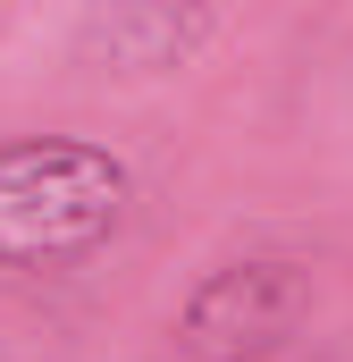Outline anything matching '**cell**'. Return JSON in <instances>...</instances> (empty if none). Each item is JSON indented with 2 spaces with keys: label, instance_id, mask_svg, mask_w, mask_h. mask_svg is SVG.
<instances>
[{
  "label": "cell",
  "instance_id": "2",
  "mask_svg": "<svg viewBox=\"0 0 353 362\" xmlns=\"http://www.w3.org/2000/svg\"><path fill=\"white\" fill-rule=\"evenodd\" d=\"M311 286L294 262L253 253V262H219L193 278V295L176 303V346L193 362H269L294 346Z\"/></svg>",
  "mask_w": 353,
  "mask_h": 362
},
{
  "label": "cell",
  "instance_id": "1",
  "mask_svg": "<svg viewBox=\"0 0 353 362\" xmlns=\"http://www.w3.org/2000/svg\"><path fill=\"white\" fill-rule=\"evenodd\" d=\"M135 202V169L85 135H8L0 144V270L51 278L92 262Z\"/></svg>",
  "mask_w": 353,
  "mask_h": 362
},
{
  "label": "cell",
  "instance_id": "3",
  "mask_svg": "<svg viewBox=\"0 0 353 362\" xmlns=\"http://www.w3.org/2000/svg\"><path fill=\"white\" fill-rule=\"evenodd\" d=\"M202 25L210 17H193V8H101V17H85V51L101 68H176L202 42Z\"/></svg>",
  "mask_w": 353,
  "mask_h": 362
}]
</instances>
